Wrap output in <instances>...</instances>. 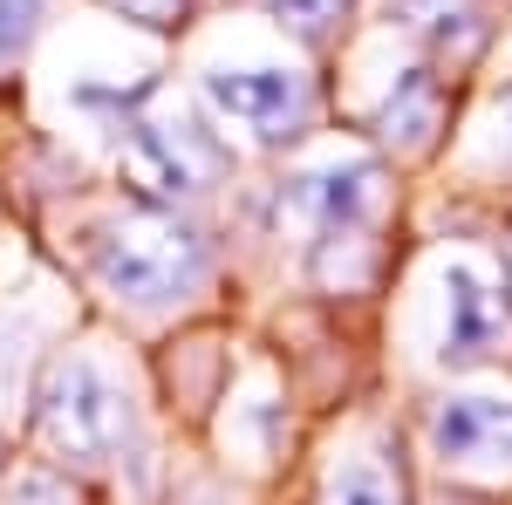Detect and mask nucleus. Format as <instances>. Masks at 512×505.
Returning <instances> with one entry per match:
<instances>
[{
    "instance_id": "0eeeda50",
    "label": "nucleus",
    "mask_w": 512,
    "mask_h": 505,
    "mask_svg": "<svg viewBox=\"0 0 512 505\" xmlns=\"http://www.w3.org/2000/svg\"><path fill=\"white\" fill-rule=\"evenodd\" d=\"M369 130H376L396 157L437 151V137H444V76H437L431 62H403L396 82L383 89V103H376Z\"/></svg>"
},
{
    "instance_id": "4468645a",
    "label": "nucleus",
    "mask_w": 512,
    "mask_h": 505,
    "mask_svg": "<svg viewBox=\"0 0 512 505\" xmlns=\"http://www.w3.org/2000/svg\"><path fill=\"white\" fill-rule=\"evenodd\" d=\"M506 273H512V267H506Z\"/></svg>"
},
{
    "instance_id": "39448f33",
    "label": "nucleus",
    "mask_w": 512,
    "mask_h": 505,
    "mask_svg": "<svg viewBox=\"0 0 512 505\" xmlns=\"http://www.w3.org/2000/svg\"><path fill=\"white\" fill-rule=\"evenodd\" d=\"M424 444L458 478L512 485V389H444L424 410Z\"/></svg>"
},
{
    "instance_id": "f03ea898",
    "label": "nucleus",
    "mask_w": 512,
    "mask_h": 505,
    "mask_svg": "<svg viewBox=\"0 0 512 505\" xmlns=\"http://www.w3.org/2000/svg\"><path fill=\"white\" fill-rule=\"evenodd\" d=\"M35 430L62 465H117L137 444V396L96 355H55L35 389Z\"/></svg>"
},
{
    "instance_id": "7ed1b4c3",
    "label": "nucleus",
    "mask_w": 512,
    "mask_h": 505,
    "mask_svg": "<svg viewBox=\"0 0 512 505\" xmlns=\"http://www.w3.org/2000/svg\"><path fill=\"white\" fill-rule=\"evenodd\" d=\"M512 335V273H492L485 260H444L437 267V328L431 362L444 376L485 369Z\"/></svg>"
},
{
    "instance_id": "ddd939ff",
    "label": "nucleus",
    "mask_w": 512,
    "mask_h": 505,
    "mask_svg": "<svg viewBox=\"0 0 512 505\" xmlns=\"http://www.w3.org/2000/svg\"><path fill=\"white\" fill-rule=\"evenodd\" d=\"M123 21H144V28H185L198 0H110Z\"/></svg>"
},
{
    "instance_id": "9b49d317",
    "label": "nucleus",
    "mask_w": 512,
    "mask_h": 505,
    "mask_svg": "<svg viewBox=\"0 0 512 505\" xmlns=\"http://www.w3.org/2000/svg\"><path fill=\"white\" fill-rule=\"evenodd\" d=\"M41 14H48V0H0V69L28 55V41H35Z\"/></svg>"
},
{
    "instance_id": "f8f14e48",
    "label": "nucleus",
    "mask_w": 512,
    "mask_h": 505,
    "mask_svg": "<svg viewBox=\"0 0 512 505\" xmlns=\"http://www.w3.org/2000/svg\"><path fill=\"white\" fill-rule=\"evenodd\" d=\"M0 505H82V492L62 471H21V478H7Z\"/></svg>"
},
{
    "instance_id": "20e7f679",
    "label": "nucleus",
    "mask_w": 512,
    "mask_h": 505,
    "mask_svg": "<svg viewBox=\"0 0 512 505\" xmlns=\"http://www.w3.org/2000/svg\"><path fill=\"white\" fill-rule=\"evenodd\" d=\"M198 96L205 110L233 130H253V144H301L315 130L321 89L301 69H280V62H260V69H198Z\"/></svg>"
},
{
    "instance_id": "f257e3e1",
    "label": "nucleus",
    "mask_w": 512,
    "mask_h": 505,
    "mask_svg": "<svg viewBox=\"0 0 512 505\" xmlns=\"http://www.w3.org/2000/svg\"><path fill=\"white\" fill-rule=\"evenodd\" d=\"M89 280L96 294H110L130 314H164L185 308L205 294L212 280V239L198 233L192 219H178L171 205H144V212H123L110 226L89 233Z\"/></svg>"
},
{
    "instance_id": "423d86ee",
    "label": "nucleus",
    "mask_w": 512,
    "mask_h": 505,
    "mask_svg": "<svg viewBox=\"0 0 512 505\" xmlns=\"http://www.w3.org/2000/svg\"><path fill=\"white\" fill-rule=\"evenodd\" d=\"M280 219L308 239L328 233H376L383 219V164L376 157H321L280 178Z\"/></svg>"
},
{
    "instance_id": "9d476101",
    "label": "nucleus",
    "mask_w": 512,
    "mask_h": 505,
    "mask_svg": "<svg viewBox=\"0 0 512 505\" xmlns=\"http://www.w3.org/2000/svg\"><path fill=\"white\" fill-rule=\"evenodd\" d=\"M472 171L478 178H512V89L485 110V123H478V137H472Z\"/></svg>"
},
{
    "instance_id": "1a4fd4ad",
    "label": "nucleus",
    "mask_w": 512,
    "mask_h": 505,
    "mask_svg": "<svg viewBox=\"0 0 512 505\" xmlns=\"http://www.w3.org/2000/svg\"><path fill=\"white\" fill-rule=\"evenodd\" d=\"M260 14L280 35H294L301 48H328L349 21V0H260Z\"/></svg>"
},
{
    "instance_id": "6e6552de",
    "label": "nucleus",
    "mask_w": 512,
    "mask_h": 505,
    "mask_svg": "<svg viewBox=\"0 0 512 505\" xmlns=\"http://www.w3.org/2000/svg\"><path fill=\"white\" fill-rule=\"evenodd\" d=\"M321 505H410L390 444H349L321 471Z\"/></svg>"
}]
</instances>
